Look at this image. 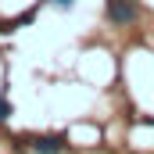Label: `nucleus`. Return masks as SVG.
Returning <instances> with one entry per match:
<instances>
[{
	"instance_id": "3",
	"label": "nucleus",
	"mask_w": 154,
	"mask_h": 154,
	"mask_svg": "<svg viewBox=\"0 0 154 154\" xmlns=\"http://www.w3.org/2000/svg\"><path fill=\"white\" fill-rule=\"evenodd\" d=\"M50 4H54L57 11H72V7H75V0H50Z\"/></svg>"
},
{
	"instance_id": "2",
	"label": "nucleus",
	"mask_w": 154,
	"mask_h": 154,
	"mask_svg": "<svg viewBox=\"0 0 154 154\" xmlns=\"http://www.w3.org/2000/svg\"><path fill=\"white\" fill-rule=\"evenodd\" d=\"M29 147L36 154H65V136L61 133H43V136H32Z\"/></svg>"
},
{
	"instance_id": "1",
	"label": "nucleus",
	"mask_w": 154,
	"mask_h": 154,
	"mask_svg": "<svg viewBox=\"0 0 154 154\" xmlns=\"http://www.w3.org/2000/svg\"><path fill=\"white\" fill-rule=\"evenodd\" d=\"M104 18L115 29H129L140 22V0H104Z\"/></svg>"
},
{
	"instance_id": "4",
	"label": "nucleus",
	"mask_w": 154,
	"mask_h": 154,
	"mask_svg": "<svg viewBox=\"0 0 154 154\" xmlns=\"http://www.w3.org/2000/svg\"><path fill=\"white\" fill-rule=\"evenodd\" d=\"M7 118H11V104L0 97V122H7Z\"/></svg>"
}]
</instances>
